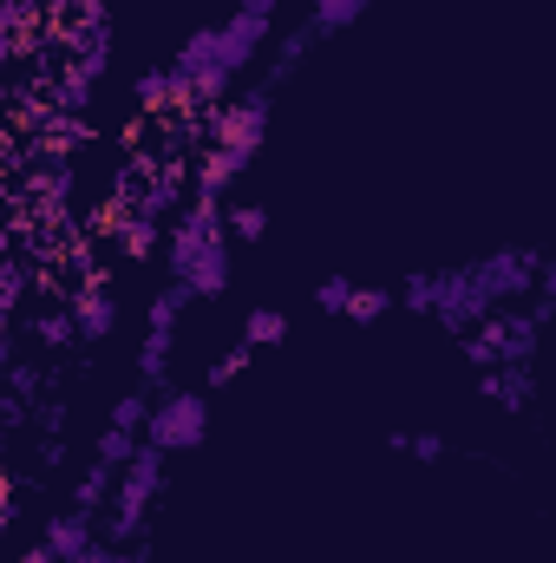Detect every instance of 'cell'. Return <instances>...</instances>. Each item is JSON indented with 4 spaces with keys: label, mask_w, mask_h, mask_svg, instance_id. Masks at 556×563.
<instances>
[{
    "label": "cell",
    "mask_w": 556,
    "mask_h": 563,
    "mask_svg": "<svg viewBox=\"0 0 556 563\" xmlns=\"http://www.w3.org/2000/svg\"><path fill=\"white\" fill-rule=\"evenodd\" d=\"M537 269H544L537 250H491V256H478V263L438 269V276H432V321L452 328V334H465V328H478L491 308H511V301L537 282Z\"/></svg>",
    "instance_id": "1"
},
{
    "label": "cell",
    "mask_w": 556,
    "mask_h": 563,
    "mask_svg": "<svg viewBox=\"0 0 556 563\" xmlns=\"http://www.w3.org/2000/svg\"><path fill=\"white\" fill-rule=\"evenodd\" d=\"M537 341H544V321L537 314H518V308H491L478 328H465V361L485 374V367H531V354H537Z\"/></svg>",
    "instance_id": "2"
},
{
    "label": "cell",
    "mask_w": 556,
    "mask_h": 563,
    "mask_svg": "<svg viewBox=\"0 0 556 563\" xmlns=\"http://www.w3.org/2000/svg\"><path fill=\"white\" fill-rule=\"evenodd\" d=\"M157 492H164V452L157 445H144L119 465V478H112V525H105V544L119 551V544H132L144 531V511L157 505Z\"/></svg>",
    "instance_id": "3"
},
{
    "label": "cell",
    "mask_w": 556,
    "mask_h": 563,
    "mask_svg": "<svg viewBox=\"0 0 556 563\" xmlns=\"http://www.w3.org/2000/svg\"><path fill=\"white\" fill-rule=\"evenodd\" d=\"M203 432H210V400H203L197 387H170V394L151 400V413H144V445H157L164 459H170V452H197Z\"/></svg>",
    "instance_id": "4"
},
{
    "label": "cell",
    "mask_w": 556,
    "mask_h": 563,
    "mask_svg": "<svg viewBox=\"0 0 556 563\" xmlns=\"http://www.w3.org/2000/svg\"><path fill=\"white\" fill-rule=\"evenodd\" d=\"M269 112H276L269 86L230 92L223 106H210V139H203V144H223V151H236V157H256L263 139H269Z\"/></svg>",
    "instance_id": "5"
},
{
    "label": "cell",
    "mask_w": 556,
    "mask_h": 563,
    "mask_svg": "<svg viewBox=\"0 0 556 563\" xmlns=\"http://www.w3.org/2000/svg\"><path fill=\"white\" fill-rule=\"evenodd\" d=\"M190 308V288L170 282L151 295V314H144V347H138V380L144 387H164L170 380V347H177V321Z\"/></svg>",
    "instance_id": "6"
},
{
    "label": "cell",
    "mask_w": 556,
    "mask_h": 563,
    "mask_svg": "<svg viewBox=\"0 0 556 563\" xmlns=\"http://www.w3.org/2000/svg\"><path fill=\"white\" fill-rule=\"evenodd\" d=\"M210 243H223V203H216V197H184V210H177V217H170V230H164V263H170V282H184V269H190Z\"/></svg>",
    "instance_id": "7"
},
{
    "label": "cell",
    "mask_w": 556,
    "mask_h": 563,
    "mask_svg": "<svg viewBox=\"0 0 556 563\" xmlns=\"http://www.w3.org/2000/svg\"><path fill=\"white\" fill-rule=\"evenodd\" d=\"M66 314H73L79 341H105V334L119 328V295L105 288V269H99V276H79L73 301H66Z\"/></svg>",
    "instance_id": "8"
},
{
    "label": "cell",
    "mask_w": 556,
    "mask_h": 563,
    "mask_svg": "<svg viewBox=\"0 0 556 563\" xmlns=\"http://www.w3.org/2000/svg\"><path fill=\"white\" fill-rule=\"evenodd\" d=\"M230 282H236V256H230V236L223 243H210L190 269H184V288H190V301H216V295H230Z\"/></svg>",
    "instance_id": "9"
},
{
    "label": "cell",
    "mask_w": 556,
    "mask_h": 563,
    "mask_svg": "<svg viewBox=\"0 0 556 563\" xmlns=\"http://www.w3.org/2000/svg\"><path fill=\"white\" fill-rule=\"evenodd\" d=\"M40 544H46L59 563H73L79 551H92V544H99V525H92L86 511H73V505H66V511H53V518H46Z\"/></svg>",
    "instance_id": "10"
},
{
    "label": "cell",
    "mask_w": 556,
    "mask_h": 563,
    "mask_svg": "<svg viewBox=\"0 0 556 563\" xmlns=\"http://www.w3.org/2000/svg\"><path fill=\"white\" fill-rule=\"evenodd\" d=\"M184 197H190L184 157H164V164H157V177H151V184L138 190V210H144V217H157V223H164V217H177V210H184Z\"/></svg>",
    "instance_id": "11"
},
{
    "label": "cell",
    "mask_w": 556,
    "mask_h": 563,
    "mask_svg": "<svg viewBox=\"0 0 556 563\" xmlns=\"http://www.w3.org/2000/svg\"><path fill=\"white\" fill-rule=\"evenodd\" d=\"M243 170H249V157H236V151H223V144H203L197 164H190V184H197V197H216V203H223V190H230Z\"/></svg>",
    "instance_id": "12"
},
{
    "label": "cell",
    "mask_w": 556,
    "mask_h": 563,
    "mask_svg": "<svg viewBox=\"0 0 556 563\" xmlns=\"http://www.w3.org/2000/svg\"><path fill=\"white\" fill-rule=\"evenodd\" d=\"M112 250H119L125 263H151V256L164 250V223H157V217H144V210H125V217H119V230H112Z\"/></svg>",
    "instance_id": "13"
},
{
    "label": "cell",
    "mask_w": 556,
    "mask_h": 563,
    "mask_svg": "<svg viewBox=\"0 0 556 563\" xmlns=\"http://www.w3.org/2000/svg\"><path fill=\"white\" fill-rule=\"evenodd\" d=\"M478 394L498 400L504 413H524L531 394H537V380H531V367H485V374H478Z\"/></svg>",
    "instance_id": "14"
},
{
    "label": "cell",
    "mask_w": 556,
    "mask_h": 563,
    "mask_svg": "<svg viewBox=\"0 0 556 563\" xmlns=\"http://www.w3.org/2000/svg\"><path fill=\"white\" fill-rule=\"evenodd\" d=\"M112 478H119V472L92 459V465H86V472L73 478V511H86V518H99V511L112 505Z\"/></svg>",
    "instance_id": "15"
},
{
    "label": "cell",
    "mask_w": 556,
    "mask_h": 563,
    "mask_svg": "<svg viewBox=\"0 0 556 563\" xmlns=\"http://www.w3.org/2000/svg\"><path fill=\"white\" fill-rule=\"evenodd\" d=\"M367 7H374V0H314V7H308V33H314V40H327V33H347V26H354Z\"/></svg>",
    "instance_id": "16"
},
{
    "label": "cell",
    "mask_w": 556,
    "mask_h": 563,
    "mask_svg": "<svg viewBox=\"0 0 556 563\" xmlns=\"http://www.w3.org/2000/svg\"><path fill=\"white\" fill-rule=\"evenodd\" d=\"M354 328H374V321H387L393 314V288H374V282H354V295H347V308H341Z\"/></svg>",
    "instance_id": "17"
},
{
    "label": "cell",
    "mask_w": 556,
    "mask_h": 563,
    "mask_svg": "<svg viewBox=\"0 0 556 563\" xmlns=\"http://www.w3.org/2000/svg\"><path fill=\"white\" fill-rule=\"evenodd\" d=\"M138 112H144V119L177 112V79H170V66H151V73H138Z\"/></svg>",
    "instance_id": "18"
},
{
    "label": "cell",
    "mask_w": 556,
    "mask_h": 563,
    "mask_svg": "<svg viewBox=\"0 0 556 563\" xmlns=\"http://www.w3.org/2000/svg\"><path fill=\"white\" fill-rule=\"evenodd\" d=\"M288 341V314L281 308H249L243 314V347L256 354V347H281Z\"/></svg>",
    "instance_id": "19"
},
{
    "label": "cell",
    "mask_w": 556,
    "mask_h": 563,
    "mask_svg": "<svg viewBox=\"0 0 556 563\" xmlns=\"http://www.w3.org/2000/svg\"><path fill=\"white\" fill-rule=\"evenodd\" d=\"M308 46H314V33H308V26H301V33H281V40H276V53H269V79H263L269 92H276L281 79H294V66L308 59Z\"/></svg>",
    "instance_id": "20"
},
{
    "label": "cell",
    "mask_w": 556,
    "mask_h": 563,
    "mask_svg": "<svg viewBox=\"0 0 556 563\" xmlns=\"http://www.w3.org/2000/svg\"><path fill=\"white\" fill-rule=\"evenodd\" d=\"M92 92H99V79H92V73H79V66H66V73L53 79V106H59V112H73V119L92 106Z\"/></svg>",
    "instance_id": "21"
},
{
    "label": "cell",
    "mask_w": 556,
    "mask_h": 563,
    "mask_svg": "<svg viewBox=\"0 0 556 563\" xmlns=\"http://www.w3.org/2000/svg\"><path fill=\"white\" fill-rule=\"evenodd\" d=\"M223 236H230V243H263V236H269V210H263V203L223 210Z\"/></svg>",
    "instance_id": "22"
},
{
    "label": "cell",
    "mask_w": 556,
    "mask_h": 563,
    "mask_svg": "<svg viewBox=\"0 0 556 563\" xmlns=\"http://www.w3.org/2000/svg\"><path fill=\"white\" fill-rule=\"evenodd\" d=\"M33 341H40V347H73V341H79V328H73V314H66V308H53V314H40V321H33Z\"/></svg>",
    "instance_id": "23"
},
{
    "label": "cell",
    "mask_w": 556,
    "mask_h": 563,
    "mask_svg": "<svg viewBox=\"0 0 556 563\" xmlns=\"http://www.w3.org/2000/svg\"><path fill=\"white\" fill-rule=\"evenodd\" d=\"M243 374H249V347L236 341L230 354H216V361H210V374H203V387H230V380H243Z\"/></svg>",
    "instance_id": "24"
},
{
    "label": "cell",
    "mask_w": 556,
    "mask_h": 563,
    "mask_svg": "<svg viewBox=\"0 0 556 563\" xmlns=\"http://www.w3.org/2000/svg\"><path fill=\"white\" fill-rule=\"evenodd\" d=\"M132 452H138V432H119V426H105V432H99V452H92V459L119 472V465H125Z\"/></svg>",
    "instance_id": "25"
},
{
    "label": "cell",
    "mask_w": 556,
    "mask_h": 563,
    "mask_svg": "<svg viewBox=\"0 0 556 563\" xmlns=\"http://www.w3.org/2000/svg\"><path fill=\"white\" fill-rule=\"evenodd\" d=\"M144 413H151V394L132 387V394H119V407H112V420L105 426H119V432H144Z\"/></svg>",
    "instance_id": "26"
},
{
    "label": "cell",
    "mask_w": 556,
    "mask_h": 563,
    "mask_svg": "<svg viewBox=\"0 0 556 563\" xmlns=\"http://www.w3.org/2000/svg\"><path fill=\"white\" fill-rule=\"evenodd\" d=\"M393 452H407V459H419V465H432V459H445V439H438V432H400Z\"/></svg>",
    "instance_id": "27"
},
{
    "label": "cell",
    "mask_w": 556,
    "mask_h": 563,
    "mask_svg": "<svg viewBox=\"0 0 556 563\" xmlns=\"http://www.w3.org/2000/svg\"><path fill=\"white\" fill-rule=\"evenodd\" d=\"M26 288H40V282H33V269H20V263H7V269H0V314H13Z\"/></svg>",
    "instance_id": "28"
},
{
    "label": "cell",
    "mask_w": 556,
    "mask_h": 563,
    "mask_svg": "<svg viewBox=\"0 0 556 563\" xmlns=\"http://www.w3.org/2000/svg\"><path fill=\"white\" fill-rule=\"evenodd\" d=\"M347 295H354V282H347V276H327L321 288H314V308H321V314H341V308H347Z\"/></svg>",
    "instance_id": "29"
},
{
    "label": "cell",
    "mask_w": 556,
    "mask_h": 563,
    "mask_svg": "<svg viewBox=\"0 0 556 563\" xmlns=\"http://www.w3.org/2000/svg\"><path fill=\"white\" fill-rule=\"evenodd\" d=\"M393 301H407L413 314H432V276H425V269H419V276H407V282H400V295H393Z\"/></svg>",
    "instance_id": "30"
},
{
    "label": "cell",
    "mask_w": 556,
    "mask_h": 563,
    "mask_svg": "<svg viewBox=\"0 0 556 563\" xmlns=\"http://www.w3.org/2000/svg\"><path fill=\"white\" fill-rule=\"evenodd\" d=\"M13 59H20V33H13V26H7V20H0V73H7V66H13Z\"/></svg>",
    "instance_id": "31"
},
{
    "label": "cell",
    "mask_w": 556,
    "mask_h": 563,
    "mask_svg": "<svg viewBox=\"0 0 556 563\" xmlns=\"http://www.w3.org/2000/svg\"><path fill=\"white\" fill-rule=\"evenodd\" d=\"M112 558H119V551H112V544H105V538H99V544H92V551H79V558H73V563H112Z\"/></svg>",
    "instance_id": "32"
},
{
    "label": "cell",
    "mask_w": 556,
    "mask_h": 563,
    "mask_svg": "<svg viewBox=\"0 0 556 563\" xmlns=\"http://www.w3.org/2000/svg\"><path fill=\"white\" fill-rule=\"evenodd\" d=\"M13 518H20V505H13V498H0V538L13 531Z\"/></svg>",
    "instance_id": "33"
},
{
    "label": "cell",
    "mask_w": 556,
    "mask_h": 563,
    "mask_svg": "<svg viewBox=\"0 0 556 563\" xmlns=\"http://www.w3.org/2000/svg\"><path fill=\"white\" fill-rule=\"evenodd\" d=\"M13 563H59V558H53L46 544H33V551H20V558H13Z\"/></svg>",
    "instance_id": "34"
},
{
    "label": "cell",
    "mask_w": 556,
    "mask_h": 563,
    "mask_svg": "<svg viewBox=\"0 0 556 563\" xmlns=\"http://www.w3.org/2000/svg\"><path fill=\"white\" fill-rule=\"evenodd\" d=\"M0 498H13V472L7 465H0Z\"/></svg>",
    "instance_id": "35"
}]
</instances>
